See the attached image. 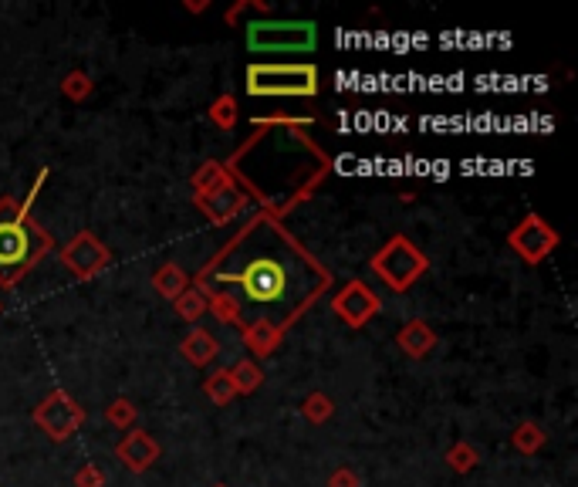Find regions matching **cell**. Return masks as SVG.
<instances>
[{
  "instance_id": "cell-1",
  "label": "cell",
  "mask_w": 578,
  "mask_h": 487,
  "mask_svg": "<svg viewBox=\"0 0 578 487\" xmlns=\"http://www.w3.org/2000/svg\"><path fill=\"white\" fill-rule=\"evenodd\" d=\"M190 285L230 291L244 308V322L264 318L288 335L291 325L328 295L332 271L284 227V220L257 210L197 274H190Z\"/></svg>"
},
{
  "instance_id": "cell-2",
  "label": "cell",
  "mask_w": 578,
  "mask_h": 487,
  "mask_svg": "<svg viewBox=\"0 0 578 487\" xmlns=\"http://www.w3.org/2000/svg\"><path fill=\"white\" fill-rule=\"evenodd\" d=\"M48 176L51 170L41 166L24 200L11 197V193L0 197V288H17L55 251V237L31 217V207L44 190V183H48Z\"/></svg>"
},
{
  "instance_id": "cell-3",
  "label": "cell",
  "mask_w": 578,
  "mask_h": 487,
  "mask_svg": "<svg viewBox=\"0 0 578 487\" xmlns=\"http://www.w3.org/2000/svg\"><path fill=\"white\" fill-rule=\"evenodd\" d=\"M244 92L251 99H315L322 92V75L311 61H254L244 72Z\"/></svg>"
},
{
  "instance_id": "cell-4",
  "label": "cell",
  "mask_w": 578,
  "mask_h": 487,
  "mask_svg": "<svg viewBox=\"0 0 578 487\" xmlns=\"http://www.w3.org/2000/svg\"><path fill=\"white\" fill-rule=\"evenodd\" d=\"M369 271L382 288L403 295V291H409L426 271H430V258H426L406 234H393L369 258Z\"/></svg>"
},
{
  "instance_id": "cell-5",
  "label": "cell",
  "mask_w": 578,
  "mask_h": 487,
  "mask_svg": "<svg viewBox=\"0 0 578 487\" xmlns=\"http://www.w3.org/2000/svg\"><path fill=\"white\" fill-rule=\"evenodd\" d=\"M247 48L254 55H308L318 44V24L315 21H247Z\"/></svg>"
},
{
  "instance_id": "cell-6",
  "label": "cell",
  "mask_w": 578,
  "mask_h": 487,
  "mask_svg": "<svg viewBox=\"0 0 578 487\" xmlns=\"http://www.w3.org/2000/svg\"><path fill=\"white\" fill-rule=\"evenodd\" d=\"M31 420L38 423V430L55 444H65L68 437H75L85 427V406L68 393V389H51L44 400L34 406Z\"/></svg>"
},
{
  "instance_id": "cell-7",
  "label": "cell",
  "mask_w": 578,
  "mask_h": 487,
  "mask_svg": "<svg viewBox=\"0 0 578 487\" xmlns=\"http://www.w3.org/2000/svg\"><path fill=\"white\" fill-rule=\"evenodd\" d=\"M58 261L71 278L92 281L112 264V251L102 244L99 234H92V230H78V234L58 251Z\"/></svg>"
},
{
  "instance_id": "cell-8",
  "label": "cell",
  "mask_w": 578,
  "mask_h": 487,
  "mask_svg": "<svg viewBox=\"0 0 578 487\" xmlns=\"http://www.w3.org/2000/svg\"><path fill=\"white\" fill-rule=\"evenodd\" d=\"M332 305V315L345 322L349 329H366V325L382 312V298L379 291L362 278H352L335 291V298L328 301Z\"/></svg>"
},
{
  "instance_id": "cell-9",
  "label": "cell",
  "mask_w": 578,
  "mask_h": 487,
  "mask_svg": "<svg viewBox=\"0 0 578 487\" xmlns=\"http://www.w3.org/2000/svg\"><path fill=\"white\" fill-rule=\"evenodd\" d=\"M558 244H562V234H558V230L551 227L541 214H528L508 234V247L524 264H528V268H538V264L545 261Z\"/></svg>"
},
{
  "instance_id": "cell-10",
  "label": "cell",
  "mask_w": 578,
  "mask_h": 487,
  "mask_svg": "<svg viewBox=\"0 0 578 487\" xmlns=\"http://www.w3.org/2000/svg\"><path fill=\"white\" fill-rule=\"evenodd\" d=\"M193 207H197L213 227H227L230 220L240 217L247 207H251V200H247V193L240 187H227V190L207 193V197H197V193H193Z\"/></svg>"
},
{
  "instance_id": "cell-11",
  "label": "cell",
  "mask_w": 578,
  "mask_h": 487,
  "mask_svg": "<svg viewBox=\"0 0 578 487\" xmlns=\"http://www.w3.org/2000/svg\"><path fill=\"white\" fill-rule=\"evenodd\" d=\"M115 457H119L132 474H146L149 467L163 457V447H159V440L153 437V433L129 430L126 437L119 440V447H115Z\"/></svg>"
},
{
  "instance_id": "cell-12",
  "label": "cell",
  "mask_w": 578,
  "mask_h": 487,
  "mask_svg": "<svg viewBox=\"0 0 578 487\" xmlns=\"http://www.w3.org/2000/svg\"><path fill=\"white\" fill-rule=\"evenodd\" d=\"M240 342H244V349L251 352V359H271L274 352L281 349L284 342V332L278 325L264 322V318H254V322H244L240 325Z\"/></svg>"
},
{
  "instance_id": "cell-13",
  "label": "cell",
  "mask_w": 578,
  "mask_h": 487,
  "mask_svg": "<svg viewBox=\"0 0 578 487\" xmlns=\"http://www.w3.org/2000/svg\"><path fill=\"white\" fill-rule=\"evenodd\" d=\"M396 345L409 359H426L433 349H437V332H433L423 318H409L403 329L396 332Z\"/></svg>"
},
{
  "instance_id": "cell-14",
  "label": "cell",
  "mask_w": 578,
  "mask_h": 487,
  "mask_svg": "<svg viewBox=\"0 0 578 487\" xmlns=\"http://www.w3.org/2000/svg\"><path fill=\"white\" fill-rule=\"evenodd\" d=\"M180 352L193 369H207L220 356V342L213 339L210 329H200V325H197V329H190L180 339Z\"/></svg>"
},
{
  "instance_id": "cell-15",
  "label": "cell",
  "mask_w": 578,
  "mask_h": 487,
  "mask_svg": "<svg viewBox=\"0 0 578 487\" xmlns=\"http://www.w3.org/2000/svg\"><path fill=\"white\" fill-rule=\"evenodd\" d=\"M203 298H207V312L217 318L220 325H244V308H240V301L230 295V291H220V288H197Z\"/></svg>"
},
{
  "instance_id": "cell-16",
  "label": "cell",
  "mask_w": 578,
  "mask_h": 487,
  "mask_svg": "<svg viewBox=\"0 0 578 487\" xmlns=\"http://www.w3.org/2000/svg\"><path fill=\"white\" fill-rule=\"evenodd\" d=\"M190 187L197 197H207V193H217V190H227V187H237L234 176L227 173V166L220 159H207L197 173L190 176Z\"/></svg>"
},
{
  "instance_id": "cell-17",
  "label": "cell",
  "mask_w": 578,
  "mask_h": 487,
  "mask_svg": "<svg viewBox=\"0 0 578 487\" xmlns=\"http://www.w3.org/2000/svg\"><path fill=\"white\" fill-rule=\"evenodd\" d=\"M153 288L159 298L176 301L186 288H190V271H183L180 264H163V268L153 271Z\"/></svg>"
},
{
  "instance_id": "cell-18",
  "label": "cell",
  "mask_w": 578,
  "mask_h": 487,
  "mask_svg": "<svg viewBox=\"0 0 578 487\" xmlns=\"http://www.w3.org/2000/svg\"><path fill=\"white\" fill-rule=\"evenodd\" d=\"M230 379H234L237 396H254L264 386V369L251 356H244L237 366H230Z\"/></svg>"
},
{
  "instance_id": "cell-19",
  "label": "cell",
  "mask_w": 578,
  "mask_h": 487,
  "mask_svg": "<svg viewBox=\"0 0 578 487\" xmlns=\"http://www.w3.org/2000/svg\"><path fill=\"white\" fill-rule=\"evenodd\" d=\"M545 444H548V433L541 430L535 420L518 423V427H514V433H511V447L518 450V454H524V457L538 454V450L545 447Z\"/></svg>"
},
{
  "instance_id": "cell-20",
  "label": "cell",
  "mask_w": 578,
  "mask_h": 487,
  "mask_svg": "<svg viewBox=\"0 0 578 487\" xmlns=\"http://www.w3.org/2000/svg\"><path fill=\"white\" fill-rule=\"evenodd\" d=\"M203 393L213 406H230L237 400L234 379H230V369H213V373L203 379Z\"/></svg>"
},
{
  "instance_id": "cell-21",
  "label": "cell",
  "mask_w": 578,
  "mask_h": 487,
  "mask_svg": "<svg viewBox=\"0 0 578 487\" xmlns=\"http://www.w3.org/2000/svg\"><path fill=\"white\" fill-rule=\"evenodd\" d=\"M301 416H305L308 423H315V427H325V423L335 416V403H332V396L322 393V389H315V393H308L305 400H301Z\"/></svg>"
},
{
  "instance_id": "cell-22",
  "label": "cell",
  "mask_w": 578,
  "mask_h": 487,
  "mask_svg": "<svg viewBox=\"0 0 578 487\" xmlns=\"http://www.w3.org/2000/svg\"><path fill=\"white\" fill-rule=\"evenodd\" d=\"M136 420H139V406L129 400V396H119L105 406V423L115 430H136Z\"/></svg>"
},
{
  "instance_id": "cell-23",
  "label": "cell",
  "mask_w": 578,
  "mask_h": 487,
  "mask_svg": "<svg viewBox=\"0 0 578 487\" xmlns=\"http://www.w3.org/2000/svg\"><path fill=\"white\" fill-rule=\"evenodd\" d=\"M207 115H210V122L217 126L220 132H230L237 126V119H240V109H237V99L230 92H224V95H217L213 99V105L207 109Z\"/></svg>"
},
{
  "instance_id": "cell-24",
  "label": "cell",
  "mask_w": 578,
  "mask_h": 487,
  "mask_svg": "<svg viewBox=\"0 0 578 487\" xmlns=\"http://www.w3.org/2000/svg\"><path fill=\"white\" fill-rule=\"evenodd\" d=\"M92 92H95V82L82 68H71V72L61 78V95H65L68 102H85L92 99Z\"/></svg>"
},
{
  "instance_id": "cell-25",
  "label": "cell",
  "mask_w": 578,
  "mask_h": 487,
  "mask_svg": "<svg viewBox=\"0 0 578 487\" xmlns=\"http://www.w3.org/2000/svg\"><path fill=\"white\" fill-rule=\"evenodd\" d=\"M173 312H176V315H180V318H183V322L197 325V322H200V318H203V315H207V298H203V295H200V291L190 285V288H186V291H183V295H180V298H176V301H173Z\"/></svg>"
},
{
  "instance_id": "cell-26",
  "label": "cell",
  "mask_w": 578,
  "mask_h": 487,
  "mask_svg": "<svg viewBox=\"0 0 578 487\" xmlns=\"http://www.w3.org/2000/svg\"><path fill=\"white\" fill-rule=\"evenodd\" d=\"M447 467L453 474H470L474 467L480 464V454H477V447L474 444H467V440H457L450 450H447Z\"/></svg>"
},
{
  "instance_id": "cell-27",
  "label": "cell",
  "mask_w": 578,
  "mask_h": 487,
  "mask_svg": "<svg viewBox=\"0 0 578 487\" xmlns=\"http://www.w3.org/2000/svg\"><path fill=\"white\" fill-rule=\"evenodd\" d=\"M247 14L271 17V4H268V0H237V4H234V7H227V14H224L227 28H237L240 17H247Z\"/></svg>"
},
{
  "instance_id": "cell-28",
  "label": "cell",
  "mask_w": 578,
  "mask_h": 487,
  "mask_svg": "<svg viewBox=\"0 0 578 487\" xmlns=\"http://www.w3.org/2000/svg\"><path fill=\"white\" fill-rule=\"evenodd\" d=\"M105 484H109V477H105L102 467L92 464V460L75 471V487H105Z\"/></svg>"
},
{
  "instance_id": "cell-29",
  "label": "cell",
  "mask_w": 578,
  "mask_h": 487,
  "mask_svg": "<svg viewBox=\"0 0 578 487\" xmlns=\"http://www.w3.org/2000/svg\"><path fill=\"white\" fill-rule=\"evenodd\" d=\"M328 487H362V477L352 467H339V471L328 474Z\"/></svg>"
},
{
  "instance_id": "cell-30",
  "label": "cell",
  "mask_w": 578,
  "mask_h": 487,
  "mask_svg": "<svg viewBox=\"0 0 578 487\" xmlns=\"http://www.w3.org/2000/svg\"><path fill=\"white\" fill-rule=\"evenodd\" d=\"M186 11H190V14H203V11H210V0H200V4H197V0H186Z\"/></svg>"
},
{
  "instance_id": "cell-31",
  "label": "cell",
  "mask_w": 578,
  "mask_h": 487,
  "mask_svg": "<svg viewBox=\"0 0 578 487\" xmlns=\"http://www.w3.org/2000/svg\"><path fill=\"white\" fill-rule=\"evenodd\" d=\"M0 315H4V301H0Z\"/></svg>"
},
{
  "instance_id": "cell-32",
  "label": "cell",
  "mask_w": 578,
  "mask_h": 487,
  "mask_svg": "<svg viewBox=\"0 0 578 487\" xmlns=\"http://www.w3.org/2000/svg\"><path fill=\"white\" fill-rule=\"evenodd\" d=\"M213 487H227V484H213Z\"/></svg>"
}]
</instances>
